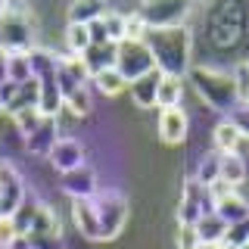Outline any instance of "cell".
<instances>
[{
  "mask_svg": "<svg viewBox=\"0 0 249 249\" xmlns=\"http://www.w3.org/2000/svg\"><path fill=\"white\" fill-rule=\"evenodd\" d=\"M153 56H156V69H162L165 75H187L190 66V35L184 25H171V28H150L146 35Z\"/></svg>",
  "mask_w": 249,
  "mask_h": 249,
  "instance_id": "6da1fadb",
  "label": "cell"
},
{
  "mask_svg": "<svg viewBox=\"0 0 249 249\" xmlns=\"http://www.w3.org/2000/svg\"><path fill=\"white\" fill-rule=\"evenodd\" d=\"M193 84H196V93L206 100L212 109H221V112H231L233 106L240 103L237 93V81L221 72H212V69H193L190 72Z\"/></svg>",
  "mask_w": 249,
  "mask_h": 249,
  "instance_id": "7a4b0ae2",
  "label": "cell"
},
{
  "mask_svg": "<svg viewBox=\"0 0 249 249\" xmlns=\"http://www.w3.org/2000/svg\"><path fill=\"white\" fill-rule=\"evenodd\" d=\"M93 206H97L100 215V240H115L124 231V221H128V202H124L122 193L115 190H97L93 196Z\"/></svg>",
  "mask_w": 249,
  "mask_h": 249,
  "instance_id": "3957f363",
  "label": "cell"
},
{
  "mask_svg": "<svg viewBox=\"0 0 249 249\" xmlns=\"http://www.w3.org/2000/svg\"><path fill=\"white\" fill-rule=\"evenodd\" d=\"M115 69L128 78V84L134 81V78L146 75L156 69V56L150 50V44L146 41H119V62H115Z\"/></svg>",
  "mask_w": 249,
  "mask_h": 249,
  "instance_id": "277c9868",
  "label": "cell"
},
{
  "mask_svg": "<svg viewBox=\"0 0 249 249\" xmlns=\"http://www.w3.org/2000/svg\"><path fill=\"white\" fill-rule=\"evenodd\" d=\"M31 41H35L31 19L22 10H6V16L0 19V47H3V50H10V53L35 50Z\"/></svg>",
  "mask_w": 249,
  "mask_h": 249,
  "instance_id": "5b68a950",
  "label": "cell"
},
{
  "mask_svg": "<svg viewBox=\"0 0 249 249\" xmlns=\"http://www.w3.org/2000/svg\"><path fill=\"white\" fill-rule=\"evenodd\" d=\"M140 16L150 28H171L184 25V16L190 13V0H140Z\"/></svg>",
  "mask_w": 249,
  "mask_h": 249,
  "instance_id": "8992f818",
  "label": "cell"
},
{
  "mask_svg": "<svg viewBox=\"0 0 249 249\" xmlns=\"http://www.w3.org/2000/svg\"><path fill=\"white\" fill-rule=\"evenodd\" d=\"M215 202L209 196V190L202 187L196 178H190V181L184 184V196H181V206H178V224H196L202 212H212Z\"/></svg>",
  "mask_w": 249,
  "mask_h": 249,
  "instance_id": "52a82bcc",
  "label": "cell"
},
{
  "mask_svg": "<svg viewBox=\"0 0 249 249\" xmlns=\"http://www.w3.org/2000/svg\"><path fill=\"white\" fill-rule=\"evenodd\" d=\"M25 202V184L13 162H0V215H16V209Z\"/></svg>",
  "mask_w": 249,
  "mask_h": 249,
  "instance_id": "ba28073f",
  "label": "cell"
},
{
  "mask_svg": "<svg viewBox=\"0 0 249 249\" xmlns=\"http://www.w3.org/2000/svg\"><path fill=\"white\" fill-rule=\"evenodd\" d=\"M56 81H59L62 97H69V93H75L78 88H88V84H90V69L84 66V59L75 56V53L59 56V62H56Z\"/></svg>",
  "mask_w": 249,
  "mask_h": 249,
  "instance_id": "9c48e42d",
  "label": "cell"
},
{
  "mask_svg": "<svg viewBox=\"0 0 249 249\" xmlns=\"http://www.w3.org/2000/svg\"><path fill=\"white\" fill-rule=\"evenodd\" d=\"M62 190L69 193L72 199H90V196H97V175H93V168L88 165H78L72 171H62Z\"/></svg>",
  "mask_w": 249,
  "mask_h": 249,
  "instance_id": "30bf717a",
  "label": "cell"
},
{
  "mask_svg": "<svg viewBox=\"0 0 249 249\" xmlns=\"http://www.w3.org/2000/svg\"><path fill=\"white\" fill-rule=\"evenodd\" d=\"M47 159H50V165L56 168L59 175H62V171H72L78 165H84V143L75 140V137H59Z\"/></svg>",
  "mask_w": 249,
  "mask_h": 249,
  "instance_id": "8fae6325",
  "label": "cell"
},
{
  "mask_svg": "<svg viewBox=\"0 0 249 249\" xmlns=\"http://www.w3.org/2000/svg\"><path fill=\"white\" fill-rule=\"evenodd\" d=\"M159 140L162 143H168V146H178V143H184V137H187V112L181 106H168V109H162L159 112Z\"/></svg>",
  "mask_w": 249,
  "mask_h": 249,
  "instance_id": "7c38bea8",
  "label": "cell"
},
{
  "mask_svg": "<svg viewBox=\"0 0 249 249\" xmlns=\"http://www.w3.org/2000/svg\"><path fill=\"white\" fill-rule=\"evenodd\" d=\"M72 221L84 240H100V215L90 199H72Z\"/></svg>",
  "mask_w": 249,
  "mask_h": 249,
  "instance_id": "4fadbf2b",
  "label": "cell"
},
{
  "mask_svg": "<svg viewBox=\"0 0 249 249\" xmlns=\"http://www.w3.org/2000/svg\"><path fill=\"white\" fill-rule=\"evenodd\" d=\"M162 78H165V72H162V69H153V72H146V75L134 78V81L128 84L131 100H134V103H137L140 109H150V106H156V93H159Z\"/></svg>",
  "mask_w": 249,
  "mask_h": 249,
  "instance_id": "5bb4252c",
  "label": "cell"
},
{
  "mask_svg": "<svg viewBox=\"0 0 249 249\" xmlns=\"http://www.w3.org/2000/svg\"><path fill=\"white\" fill-rule=\"evenodd\" d=\"M84 66L90 69V78L97 72H103V69H115V62H119V44L115 41H103V44H90L88 50L81 53Z\"/></svg>",
  "mask_w": 249,
  "mask_h": 249,
  "instance_id": "9a60e30c",
  "label": "cell"
},
{
  "mask_svg": "<svg viewBox=\"0 0 249 249\" xmlns=\"http://www.w3.org/2000/svg\"><path fill=\"white\" fill-rule=\"evenodd\" d=\"M56 140H59L56 115H47V119L41 122V128H37L31 137H25V150L35 153V156H50V150L56 146Z\"/></svg>",
  "mask_w": 249,
  "mask_h": 249,
  "instance_id": "2e32d148",
  "label": "cell"
},
{
  "mask_svg": "<svg viewBox=\"0 0 249 249\" xmlns=\"http://www.w3.org/2000/svg\"><path fill=\"white\" fill-rule=\"evenodd\" d=\"M41 106V78H28L16 88L13 100L6 103V112H22V109H37Z\"/></svg>",
  "mask_w": 249,
  "mask_h": 249,
  "instance_id": "e0dca14e",
  "label": "cell"
},
{
  "mask_svg": "<svg viewBox=\"0 0 249 249\" xmlns=\"http://www.w3.org/2000/svg\"><path fill=\"white\" fill-rule=\"evenodd\" d=\"M193 231H196V237H199L202 246H206V243H218V240H224V233H228V221L212 209V212L199 215V221L193 224Z\"/></svg>",
  "mask_w": 249,
  "mask_h": 249,
  "instance_id": "ac0fdd59",
  "label": "cell"
},
{
  "mask_svg": "<svg viewBox=\"0 0 249 249\" xmlns=\"http://www.w3.org/2000/svg\"><path fill=\"white\" fill-rule=\"evenodd\" d=\"M90 88L100 93V97H119V93H124V88H128V78H124L119 69H103V72H97L90 78Z\"/></svg>",
  "mask_w": 249,
  "mask_h": 249,
  "instance_id": "d6986e66",
  "label": "cell"
},
{
  "mask_svg": "<svg viewBox=\"0 0 249 249\" xmlns=\"http://www.w3.org/2000/svg\"><path fill=\"white\" fill-rule=\"evenodd\" d=\"M106 10V0H72L69 6V22L72 25H88L93 19H103Z\"/></svg>",
  "mask_w": 249,
  "mask_h": 249,
  "instance_id": "ffe728a7",
  "label": "cell"
},
{
  "mask_svg": "<svg viewBox=\"0 0 249 249\" xmlns=\"http://www.w3.org/2000/svg\"><path fill=\"white\" fill-rule=\"evenodd\" d=\"M212 140H215L218 153H237L240 143H243V134H240V128L231 119H221L215 124V131H212Z\"/></svg>",
  "mask_w": 249,
  "mask_h": 249,
  "instance_id": "44dd1931",
  "label": "cell"
},
{
  "mask_svg": "<svg viewBox=\"0 0 249 249\" xmlns=\"http://www.w3.org/2000/svg\"><path fill=\"white\" fill-rule=\"evenodd\" d=\"M215 212L221 215L228 224H237V221H246V218H249V202L243 196H237V190H233L231 196H224V199L215 202Z\"/></svg>",
  "mask_w": 249,
  "mask_h": 249,
  "instance_id": "7402d4cb",
  "label": "cell"
},
{
  "mask_svg": "<svg viewBox=\"0 0 249 249\" xmlns=\"http://www.w3.org/2000/svg\"><path fill=\"white\" fill-rule=\"evenodd\" d=\"M181 93H184V81L178 75H165L159 84V93H156V106L168 109V106H181Z\"/></svg>",
  "mask_w": 249,
  "mask_h": 249,
  "instance_id": "603a6c76",
  "label": "cell"
},
{
  "mask_svg": "<svg viewBox=\"0 0 249 249\" xmlns=\"http://www.w3.org/2000/svg\"><path fill=\"white\" fill-rule=\"evenodd\" d=\"M221 178L228 184H243L246 181V159L240 153H221Z\"/></svg>",
  "mask_w": 249,
  "mask_h": 249,
  "instance_id": "cb8c5ba5",
  "label": "cell"
},
{
  "mask_svg": "<svg viewBox=\"0 0 249 249\" xmlns=\"http://www.w3.org/2000/svg\"><path fill=\"white\" fill-rule=\"evenodd\" d=\"M28 237H59V221H56V215H53L47 206H41V209H37V215H35V224H31Z\"/></svg>",
  "mask_w": 249,
  "mask_h": 249,
  "instance_id": "d4e9b609",
  "label": "cell"
},
{
  "mask_svg": "<svg viewBox=\"0 0 249 249\" xmlns=\"http://www.w3.org/2000/svg\"><path fill=\"white\" fill-rule=\"evenodd\" d=\"M35 78V66H31V50H19V53H10V81L22 84Z\"/></svg>",
  "mask_w": 249,
  "mask_h": 249,
  "instance_id": "484cf974",
  "label": "cell"
},
{
  "mask_svg": "<svg viewBox=\"0 0 249 249\" xmlns=\"http://www.w3.org/2000/svg\"><path fill=\"white\" fill-rule=\"evenodd\" d=\"M66 109L75 115V119L90 115V109H93V88H90V84H88V88H78L75 93H69V97H66Z\"/></svg>",
  "mask_w": 249,
  "mask_h": 249,
  "instance_id": "4316f807",
  "label": "cell"
},
{
  "mask_svg": "<svg viewBox=\"0 0 249 249\" xmlns=\"http://www.w3.org/2000/svg\"><path fill=\"white\" fill-rule=\"evenodd\" d=\"M221 178V153H209L206 159L199 162V168H196V181L202 184V187H209L212 181H218Z\"/></svg>",
  "mask_w": 249,
  "mask_h": 249,
  "instance_id": "83f0119b",
  "label": "cell"
},
{
  "mask_svg": "<svg viewBox=\"0 0 249 249\" xmlns=\"http://www.w3.org/2000/svg\"><path fill=\"white\" fill-rule=\"evenodd\" d=\"M66 41H69V50H72L75 56H81V53L93 44V41H90V28H88V25H72V22H69Z\"/></svg>",
  "mask_w": 249,
  "mask_h": 249,
  "instance_id": "f1b7e54d",
  "label": "cell"
},
{
  "mask_svg": "<svg viewBox=\"0 0 249 249\" xmlns=\"http://www.w3.org/2000/svg\"><path fill=\"white\" fill-rule=\"evenodd\" d=\"M13 119H16V124H19V131H22V134L31 137L37 128H41V122L47 119V115L41 112V109H22V112H16V115H13Z\"/></svg>",
  "mask_w": 249,
  "mask_h": 249,
  "instance_id": "f546056e",
  "label": "cell"
},
{
  "mask_svg": "<svg viewBox=\"0 0 249 249\" xmlns=\"http://www.w3.org/2000/svg\"><path fill=\"white\" fill-rule=\"evenodd\" d=\"M37 209H41V202H35V199H25L19 209H16L13 221H16V228H19V233H28V231H31V224H35V215H37Z\"/></svg>",
  "mask_w": 249,
  "mask_h": 249,
  "instance_id": "4dcf8cb0",
  "label": "cell"
},
{
  "mask_svg": "<svg viewBox=\"0 0 249 249\" xmlns=\"http://www.w3.org/2000/svg\"><path fill=\"white\" fill-rule=\"evenodd\" d=\"M146 35H150V25L143 22V16L140 13L124 16V41H146Z\"/></svg>",
  "mask_w": 249,
  "mask_h": 249,
  "instance_id": "1f68e13d",
  "label": "cell"
},
{
  "mask_svg": "<svg viewBox=\"0 0 249 249\" xmlns=\"http://www.w3.org/2000/svg\"><path fill=\"white\" fill-rule=\"evenodd\" d=\"M16 237H22V233L16 228L13 215H0V249H10L16 243Z\"/></svg>",
  "mask_w": 249,
  "mask_h": 249,
  "instance_id": "d6a6232c",
  "label": "cell"
},
{
  "mask_svg": "<svg viewBox=\"0 0 249 249\" xmlns=\"http://www.w3.org/2000/svg\"><path fill=\"white\" fill-rule=\"evenodd\" d=\"M249 240V218L246 221H237V224H228V233H224V243H231V246H243Z\"/></svg>",
  "mask_w": 249,
  "mask_h": 249,
  "instance_id": "836d02e7",
  "label": "cell"
},
{
  "mask_svg": "<svg viewBox=\"0 0 249 249\" xmlns=\"http://www.w3.org/2000/svg\"><path fill=\"white\" fill-rule=\"evenodd\" d=\"M103 22H106V31H109V41H124V16L119 13H106L103 16Z\"/></svg>",
  "mask_w": 249,
  "mask_h": 249,
  "instance_id": "e575fe53",
  "label": "cell"
},
{
  "mask_svg": "<svg viewBox=\"0 0 249 249\" xmlns=\"http://www.w3.org/2000/svg\"><path fill=\"white\" fill-rule=\"evenodd\" d=\"M228 119L240 128V134L249 137V103H237V106L228 112Z\"/></svg>",
  "mask_w": 249,
  "mask_h": 249,
  "instance_id": "d590c367",
  "label": "cell"
},
{
  "mask_svg": "<svg viewBox=\"0 0 249 249\" xmlns=\"http://www.w3.org/2000/svg\"><path fill=\"white\" fill-rule=\"evenodd\" d=\"M233 81H237L240 103H249V62H246V66H240V69H237V75H233Z\"/></svg>",
  "mask_w": 249,
  "mask_h": 249,
  "instance_id": "8d00e7d4",
  "label": "cell"
},
{
  "mask_svg": "<svg viewBox=\"0 0 249 249\" xmlns=\"http://www.w3.org/2000/svg\"><path fill=\"white\" fill-rule=\"evenodd\" d=\"M206 190H209V196H212V202H218V199H224V196H231V193H233V184H228L224 178H218V181H212Z\"/></svg>",
  "mask_w": 249,
  "mask_h": 249,
  "instance_id": "74e56055",
  "label": "cell"
},
{
  "mask_svg": "<svg viewBox=\"0 0 249 249\" xmlns=\"http://www.w3.org/2000/svg\"><path fill=\"white\" fill-rule=\"evenodd\" d=\"M88 28H90V41H93V44H103V41H109V31H106V22H103V19H93V22H88Z\"/></svg>",
  "mask_w": 249,
  "mask_h": 249,
  "instance_id": "f35d334b",
  "label": "cell"
},
{
  "mask_svg": "<svg viewBox=\"0 0 249 249\" xmlns=\"http://www.w3.org/2000/svg\"><path fill=\"white\" fill-rule=\"evenodd\" d=\"M10 81V50L0 47V84Z\"/></svg>",
  "mask_w": 249,
  "mask_h": 249,
  "instance_id": "ab89813d",
  "label": "cell"
},
{
  "mask_svg": "<svg viewBox=\"0 0 249 249\" xmlns=\"http://www.w3.org/2000/svg\"><path fill=\"white\" fill-rule=\"evenodd\" d=\"M202 249H237V246H231V243H224V240H218V243H206Z\"/></svg>",
  "mask_w": 249,
  "mask_h": 249,
  "instance_id": "60d3db41",
  "label": "cell"
},
{
  "mask_svg": "<svg viewBox=\"0 0 249 249\" xmlns=\"http://www.w3.org/2000/svg\"><path fill=\"white\" fill-rule=\"evenodd\" d=\"M6 10H10V0H0V19L6 16Z\"/></svg>",
  "mask_w": 249,
  "mask_h": 249,
  "instance_id": "b9f144b4",
  "label": "cell"
},
{
  "mask_svg": "<svg viewBox=\"0 0 249 249\" xmlns=\"http://www.w3.org/2000/svg\"><path fill=\"white\" fill-rule=\"evenodd\" d=\"M0 112H6V106H3V100H0Z\"/></svg>",
  "mask_w": 249,
  "mask_h": 249,
  "instance_id": "7bdbcfd3",
  "label": "cell"
},
{
  "mask_svg": "<svg viewBox=\"0 0 249 249\" xmlns=\"http://www.w3.org/2000/svg\"><path fill=\"white\" fill-rule=\"evenodd\" d=\"M240 249H249V240H246V243H243V246H240Z\"/></svg>",
  "mask_w": 249,
  "mask_h": 249,
  "instance_id": "ee69618b",
  "label": "cell"
},
{
  "mask_svg": "<svg viewBox=\"0 0 249 249\" xmlns=\"http://www.w3.org/2000/svg\"><path fill=\"white\" fill-rule=\"evenodd\" d=\"M193 249H202V246H193Z\"/></svg>",
  "mask_w": 249,
  "mask_h": 249,
  "instance_id": "f6af8a7d",
  "label": "cell"
}]
</instances>
